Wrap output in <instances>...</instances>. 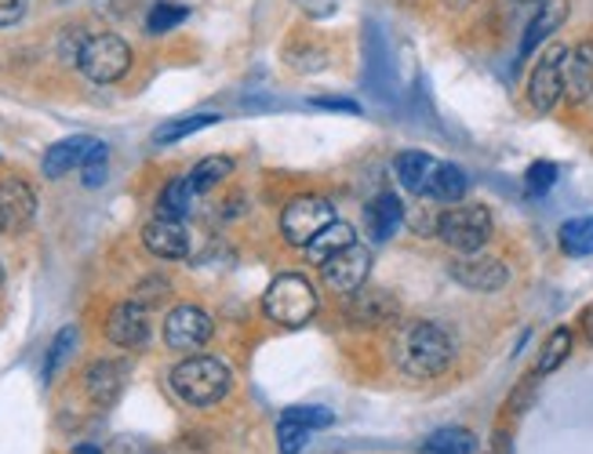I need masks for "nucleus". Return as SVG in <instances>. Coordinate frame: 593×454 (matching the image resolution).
Instances as JSON below:
<instances>
[{
    "label": "nucleus",
    "instance_id": "obj_34",
    "mask_svg": "<svg viewBox=\"0 0 593 454\" xmlns=\"http://www.w3.org/2000/svg\"><path fill=\"white\" fill-rule=\"evenodd\" d=\"M30 0H0V26H15L26 15Z\"/></svg>",
    "mask_w": 593,
    "mask_h": 454
},
{
    "label": "nucleus",
    "instance_id": "obj_4",
    "mask_svg": "<svg viewBox=\"0 0 593 454\" xmlns=\"http://www.w3.org/2000/svg\"><path fill=\"white\" fill-rule=\"evenodd\" d=\"M437 237L459 254L481 251L488 237H492V212H488L484 204L448 207V212H440V218H437Z\"/></svg>",
    "mask_w": 593,
    "mask_h": 454
},
{
    "label": "nucleus",
    "instance_id": "obj_28",
    "mask_svg": "<svg viewBox=\"0 0 593 454\" xmlns=\"http://www.w3.org/2000/svg\"><path fill=\"white\" fill-rule=\"evenodd\" d=\"M426 451L429 454H473L477 451V440L470 429H437L434 436L426 440Z\"/></svg>",
    "mask_w": 593,
    "mask_h": 454
},
{
    "label": "nucleus",
    "instance_id": "obj_29",
    "mask_svg": "<svg viewBox=\"0 0 593 454\" xmlns=\"http://www.w3.org/2000/svg\"><path fill=\"white\" fill-rule=\"evenodd\" d=\"M568 353H572V331L557 328L550 339H546V345H542L539 364H535V375H550V371H557V367L564 364Z\"/></svg>",
    "mask_w": 593,
    "mask_h": 454
},
{
    "label": "nucleus",
    "instance_id": "obj_10",
    "mask_svg": "<svg viewBox=\"0 0 593 454\" xmlns=\"http://www.w3.org/2000/svg\"><path fill=\"white\" fill-rule=\"evenodd\" d=\"M451 276H456V284H462L467 291H481V295H492V291L506 287L510 273L506 265L492 259V254H459L456 262H451Z\"/></svg>",
    "mask_w": 593,
    "mask_h": 454
},
{
    "label": "nucleus",
    "instance_id": "obj_31",
    "mask_svg": "<svg viewBox=\"0 0 593 454\" xmlns=\"http://www.w3.org/2000/svg\"><path fill=\"white\" fill-rule=\"evenodd\" d=\"M74 342H77V331H74V328H63L59 334H55V342H52V349H48V360H44V382H52L55 375H59L63 360L69 356Z\"/></svg>",
    "mask_w": 593,
    "mask_h": 454
},
{
    "label": "nucleus",
    "instance_id": "obj_16",
    "mask_svg": "<svg viewBox=\"0 0 593 454\" xmlns=\"http://www.w3.org/2000/svg\"><path fill=\"white\" fill-rule=\"evenodd\" d=\"M37 215V196L22 179H4L0 182V218H4V229H26Z\"/></svg>",
    "mask_w": 593,
    "mask_h": 454
},
{
    "label": "nucleus",
    "instance_id": "obj_39",
    "mask_svg": "<svg viewBox=\"0 0 593 454\" xmlns=\"http://www.w3.org/2000/svg\"><path fill=\"white\" fill-rule=\"evenodd\" d=\"M0 284H4V270H0Z\"/></svg>",
    "mask_w": 593,
    "mask_h": 454
},
{
    "label": "nucleus",
    "instance_id": "obj_23",
    "mask_svg": "<svg viewBox=\"0 0 593 454\" xmlns=\"http://www.w3.org/2000/svg\"><path fill=\"white\" fill-rule=\"evenodd\" d=\"M470 190V174L462 171L459 164H437L434 182H429V193L426 201H437V204H459L462 196Z\"/></svg>",
    "mask_w": 593,
    "mask_h": 454
},
{
    "label": "nucleus",
    "instance_id": "obj_3",
    "mask_svg": "<svg viewBox=\"0 0 593 454\" xmlns=\"http://www.w3.org/2000/svg\"><path fill=\"white\" fill-rule=\"evenodd\" d=\"M317 306H321L317 287L299 273H281L262 295V313L277 328H302V324L313 320Z\"/></svg>",
    "mask_w": 593,
    "mask_h": 454
},
{
    "label": "nucleus",
    "instance_id": "obj_35",
    "mask_svg": "<svg viewBox=\"0 0 593 454\" xmlns=\"http://www.w3.org/2000/svg\"><path fill=\"white\" fill-rule=\"evenodd\" d=\"M317 106H324V110H343V113H357V102H346V99H317Z\"/></svg>",
    "mask_w": 593,
    "mask_h": 454
},
{
    "label": "nucleus",
    "instance_id": "obj_8",
    "mask_svg": "<svg viewBox=\"0 0 593 454\" xmlns=\"http://www.w3.org/2000/svg\"><path fill=\"white\" fill-rule=\"evenodd\" d=\"M368 276H371V251L360 248V243H350L346 251L321 262V281L335 295H354V291L368 284Z\"/></svg>",
    "mask_w": 593,
    "mask_h": 454
},
{
    "label": "nucleus",
    "instance_id": "obj_32",
    "mask_svg": "<svg viewBox=\"0 0 593 454\" xmlns=\"http://www.w3.org/2000/svg\"><path fill=\"white\" fill-rule=\"evenodd\" d=\"M553 182H557V164H550V160H535V164L528 168V174H525V190H528V196L550 193V190H553Z\"/></svg>",
    "mask_w": 593,
    "mask_h": 454
},
{
    "label": "nucleus",
    "instance_id": "obj_1",
    "mask_svg": "<svg viewBox=\"0 0 593 454\" xmlns=\"http://www.w3.org/2000/svg\"><path fill=\"white\" fill-rule=\"evenodd\" d=\"M451 356H456V342L437 320H409L393 334V364L409 378L426 382L445 375Z\"/></svg>",
    "mask_w": 593,
    "mask_h": 454
},
{
    "label": "nucleus",
    "instance_id": "obj_24",
    "mask_svg": "<svg viewBox=\"0 0 593 454\" xmlns=\"http://www.w3.org/2000/svg\"><path fill=\"white\" fill-rule=\"evenodd\" d=\"M193 201H197V190L190 185V179H176V182L165 185V193H160L157 215L160 218H186L193 212Z\"/></svg>",
    "mask_w": 593,
    "mask_h": 454
},
{
    "label": "nucleus",
    "instance_id": "obj_17",
    "mask_svg": "<svg viewBox=\"0 0 593 454\" xmlns=\"http://www.w3.org/2000/svg\"><path fill=\"white\" fill-rule=\"evenodd\" d=\"M365 226L371 240L387 243L393 232L404 226V201L398 193H379L376 201L365 207Z\"/></svg>",
    "mask_w": 593,
    "mask_h": 454
},
{
    "label": "nucleus",
    "instance_id": "obj_37",
    "mask_svg": "<svg viewBox=\"0 0 593 454\" xmlns=\"http://www.w3.org/2000/svg\"><path fill=\"white\" fill-rule=\"evenodd\" d=\"M495 454H510V440L506 436H499V451Z\"/></svg>",
    "mask_w": 593,
    "mask_h": 454
},
{
    "label": "nucleus",
    "instance_id": "obj_14",
    "mask_svg": "<svg viewBox=\"0 0 593 454\" xmlns=\"http://www.w3.org/2000/svg\"><path fill=\"white\" fill-rule=\"evenodd\" d=\"M124 382H127V364H121V360H96V364L85 371V389L96 407L118 404L124 393Z\"/></svg>",
    "mask_w": 593,
    "mask_h": 454
},
{
    "label": "nucleus",
    "instance_id": "obj_38",
    "mask_svg": "<svg viewBox=\"0 0 593 454\" xmlns=\"http://www.w3.org/2000/svg\"><path fill=\"white\" fill-rule=\"evenodd\" d=\"M74 454H102V451H96V447H77Z\"/></svg>",
    "mask_w": 593,
    "mask_h": 454
},
{
    "label": "nucleus",
    "instance_id": "obj_19",
    "mask_svg": "<svg viewBox=\"0 0 593 454\" xmlns=\"http://www.w3.org/2000/svg\"><path fill=\"white\" fill-rule=\"evenodd\" d=\"M564 95L575 102H586L593 95V41H583L564 63Z\"/></svg>",
    "mask_w": 593,
    "mask_h": 454
},
{
    "label": "nucleus",
    "instance_id": "obj_22",
    "mask_svg": "<svg viewBox=\"0 0 593 454\" xmlns=\"http://www.w3.org/2000/svg\"><path fill=\"white\" fill-rule=\"evenodd\" d=\"M350 243H357V232H354V226L350 223H339L335 218L332 226H324L317 237H313L310 243H306V254H310V262H328L332 254H339V251H346Z\"/></svg>",
    "mask_w": 593,
    "mask_h": 454
},
{
    "label": "nucleus",
    "instance_id": "obj_40",
    "mask_svg": "<svg viewBox=\"0 0 593 454\" xmlns=\"http://www.w3.org/2000/svg\"><path fill=\"white\" fill-rule=\"evenodd\" d=\"M0 232H4V218H0Z\"/></svg>",
    "mask_w": 593,
    "mask_h": 454
},
{
    "label": "nucleus",
    "instance_id": "obj_18",
    "mask_svg": "<svg viewBox=\"0 0 593 454\" xmlns=\"http://www.w3.org/2000/svg\"><path fill=\"white\" fill-rule=\"evenodd\" d=\"M91 149H96V138L88 135L63 138V143H55L48 154H44V174H48V179H63V174H69L74 168H85Z\"/></svg>",
    "mask_w": 593,
    "mask_h": 454
},
{
    "label": "nucleus",
    "instance_id": "obj_33",
    "mask_svg": "<svg viewBox=\"0 0 593 454\" xmlns=\"http://www.w3.org/2000/svg\"><path fill=\"white\" fill-rule=\"evenodd\" d=\"M107 146L102 143H96V149L88 154V160H85V185H99L102 179H107Z\"/></svg>",
    "mask_w": 593,
    "mask_h": 454
},
{
    "label": "nucleus",
    "instance_id": "obj_25",
    "mask_svg": "<svg viewBox=\"0 0 593 454\" xmlns=\"http://www.w3.org/2000/svg\"><path fill=\"white\" fill-rule=\"evenodd\" d=\"M557 240H561V251L564 254H575V259L593 254V215H583V218H572V223H564L561 232H557Z\"/></svg>",
    "mask_w": 593,
    "mask_h": 454
},
{
    "label": "nucleus",
    "instance_id": "obj_11",
    "mask_svg": "<svg viewBox=\"0 0 593 454\" xmlns=\"http://www.w3.org/2000/svg\"><path fill=\"white\" fill-rule=\"evenodd\" d=\"M335 418L324 407H292L281 422H277V451L281 454H299L306 447V440L313 436V429L332 425Z\"/></svg>",
    "mask_w": 593,
    "mask_h": 454
},
{
    "label": "nucleus",
    "instance_id": "obj_20",
    "mask_svg": "<svg viewBox=\"0 0 593 454\" xmlns=\"http://www.w3.org/2000/svg\"><path fill=\"white\" fill-rule=\"evenodd\" d=\"M564 15H568V0H542V11L528 22L525 41H521V58H532L539 52V44L546 37H553V30L561 26Z\"/></svg>",
    "mask_w": 593,
    "mask_h": 454
},
{
    "label": "nucleus",
    "instance_id": "obj_30",
    "mask_svg": "<svg viewBox=\"0 0 593 454\" xmlns=\"http://www.w3.org/2000/svg\"><path fill=\"white\" fill-rule=\"evenodd\" d=\"M186 11L182 4H171V0H160V4L149 11V19H146V33H168V30H176L179 22H186Z\"/></svg>",
    "mask_w": 593,
    "mask_h": 454
},
{
    "label": "nucleus",
    "instance_id": "obj_12",
    "mask_svg": "<svg viewBox=\"0 0 593 454\" xmlns=\"http://www.w3.org/2000/svg\"><path fill=\"white\" fill-rule=\"evenodd\" d=\"M107 339L121 349H138L149 339V313L143 302H121L107 320Z\"/></svg>",
    "mask_w": 593,
    "mask_h": 454
},
{
    "label": "nucleus",
    "instance_id": "obj_26",
    "mask_svg": "<svg viewBox=\"0 0 593 454\" xmlns=\"http://www.w3.org/2000/svg\"><path fill=\"white\" fill-rule=\"evenodd\" d=\"M230 174H234V160L230 157H204L201 164H197L186 179H190V185L197 190V196L208 193V190H215L219 182H226Z\"/></svg>",
    "mask_w": 593,
    "mask_h": 454
},
{
    "label": "nucleus",
    "instance_id": "obj_5",
    "mask_svg": "<svg viewBox=\"0 0 593 454\" xmlns=\"http://www.w3.org/2000/svg\"><path fill=\"white\" fill-rule=\"evenodd\" d=\"M77 66L80 73L96 80V84H113V80H121L127 73V66H132V48H127L118 33H96V37H88Z\"/></svg>",
    "mask_w": 593,
    "mask_h": 454
},
{
    "label": "nucleus",
    "instance_id": "obj_15",
    "mask_svg": "<svg viewBox=\"0 0 593 454\" xmlns=\"http://www.w3.org/2000/svg\"><path fill=\"white\" fill-rule=\"evenodd\" d=\"M398 298L390 295V291H354V302L350 309H346V317H350L354 328H382V324L398 320Z\"/></svg>",
    "mask_w": 593,
    "mask_h": 454
},
{
    "label": "nucleus",
    "instance_id": "obj_7",
    "mask_svg": "<svg viewBox=\"0 0 593 454\" xmlns=\"http://www.w3.org/2000/svg\"><path fill=\"white\" fill-rule=\"evenodd\" d=\"M564 63H568V48L553 44L539 55V63L532 69L528 80V102L535 113H550L564 95Z\"/></svg>",
    "mask_w": 593,
    "mask_h": 454
},
{
    "label": "nucleus",
    "instance_id": "obj_6",
    "mask_svg": "<svg viewBox=\"0 0 593 454\" xmlns=\"http://www.w3.org/2000/svg\"><path fill=\"white\" fill-rule=\"evenodd\" d=\"M335 223V207L324 196H295L281 212V237L292 248H306L324 226Z\"/></svg>",
    "mask_w": 593,
    "mask_h": 454
},
{
    "label": "nucleus",
    "instance_id": "obj_27",
    "mask_svg": "<svg viewBox=\"0 0 593 454\" xmlns=\"http://www.w3.org/2000/svg\"><path fill=\"white\" fill-rule=\"evenodd\" d=\"M212 124H219V113H193V116H182V121H168V124H160L154 132V143L157 146L179 143V138L197 135L201 127H212Z\"/></svg>",
    "mask_w": 593,
    "mask_h": 454
},
{
    "label": "nucleus",
    "instance_id": "obj_9",
    "mask_svg": "<svg viewBox=\"0 0 593 454\" xmlns=\"http://www.w3.org/2000/svg\"><path fill=\"white\" fill-rule=\"evenodd\" d=\"M215 324L201 306H176L165 317V342L168 349H179V353H193L212 339Z\"/></svg>",
    "mask_w": 593,
    "mask_h": 454
},
{
    "label": "nucleus",
    "instance_id": "obj_21",
    "mask_svg": "<svg viewBox=\"0 0 593 454\" xmlns=\"http://www.w3.org/2000/svg\"><path fill=\"white\" fill-rule=\"evenodd\" d=\"M437 164L440 160L426 157V154H401L398 157V179L412 196H426L429 182H434V174H437Z\"/></svg>",
    "mask_w": 593,
    "mask_h": 454
},
{
    "label": "nucleus",
    "instance_id": "obj_13",
    "mask_svg": "<svg viewBox=\"0 0 593 454\" xmlns=\"http://www.w3.org/2000/svg\"><path fill=\"white\" fill-rule=\"evenodd\" d=\"M143 243L157 259H186L190 254V229L182 226V218H154L143 229Z\"/></svg>",
    "mask_w": 593,
    "mask_h": 454
},
{
    "label": "nucleus",
    "instance_id": "obj_2",
    "mask_svg": "<svg viewBox=\"0 0 593 454\" xmlns=\"http://www.w3.org/2000/svg\"><path fill=\"white\" fill-rule=\"evenodd\" d=\"M171 389L190 407H212L234 389V371L215 356H186L171 367Z\"/></svg>",
    "mask_w": 593,
    "mask_h": 454
},
{
    "label": "nucleus",
    "instance_id": "obj_36",
    "mask_svg": "<svg viewBox=\"0 0 593 454\" xmlns=\"http://www.w3.org/2000/svg\"><path fill=\"white\" fill-rule=\"evenodd\" d=\"M583 331H586V339L593 342V302H590L586 313H583Z\"/></svg>",
    "mask_w": 593,
    "mask_h": 454
}]
</instances>
